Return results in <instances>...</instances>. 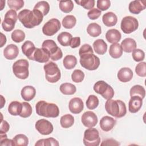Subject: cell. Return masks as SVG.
Masks as SVG:
<instances>
[{
  "instance_id": "1",
  "label": "cell",
  "mask_w": 146,
  "mask_h": 146,
  "mask_svg": "<svg viewBox=\"0 0 146 146\" xmlns=\"http://www.w3.org/2000/svg\"><path fill=\"white\" fill-rule=\"evenodd\" d=\"M18 18L25 27L31 29L40 25L43 21V15L38 10L33 9L31 11L24 9L18 13Z\"/></svg>"
},
{
  "instance_id": "2",
  "label": "cell",
  "mask_w": 146,
  "mask_h": 146,
  "mask_svg": "<svg viewBox=\"0 0 146 146\" xmlns=\"http://www.w3.org/2000/svg\"><path fill=\"white\" fill-rule=\"evenodd\" d=\"M105 109L108 113L117 118L124 116L127 113L125 104L120 100H107L105 103Z\"/></svg>"
},
{
  "instance_id": "3",
  "label": "cell",
  "mask_w": 146,
  "mask_h": 146,
  "mask_svg": "<svg viewBox=\"0 0 146 146\" xmlns=\"http://www.w3.org/2000/svg\"><path fill=\"white\" fill-rule=\"evenodd\" d=\"M35 109L38 115L46 117H56L59 115V110L56 104L44 100L38 102L35 105Z\"/></svg>"
},
{
  "instance_id": "4",
  "label": "cell",
  "mask_w": 146,
  "mask_h": 146,
  "mask_svg": "<svg viewBox=\"0 0 146 146\" xmlns=\"http://www.w3.org/2000/svg\"><path fill=\"white\" fill-rule=\"evenodd\" d=\"M80 65L84 68L92 71L96 70L100 65L99 58L94 54L93 50L79 53Z\"/></svg>"
},
{
  "instance_id": "5",
  "label": "cell",
  "mask_w": 146,
  "mask_h": 146,
  "mask_svg": "<svg viewBox=\"0 0 146 146\" xmlns=\"http://www.w3.org/2000/svg\"><path fill=\"white\" fill-rule=\"evenodd\" d=\"M42 48L48 54L50 58L52 60H58L63 56L61 49L53 40H45L42 44Z\"/></svg>"
},
{
  "instance_id": "6",
  "label": "cell",
  "mask_w": 146,
  "mask_h": 146,
  "mask_svg": "<svg viewBox=\"0 0 146 146\" xmlns=\"http://www.w3.org/2000/svg\"><path fill=\"white\" fill-rule=\"evenodd\" d=\"M43 69L45 72V78L48 82L56 83L60 79V71L56 63L49 62L44 65Z\"/></svg>"
},
{
  "instance_id": "7",
  "label": "cell",
  "mask_w": 146,
  "mask_h": 146,
  "mask_svg": "<svg viewBox=\"0 0 146 146\" xmlns=\"http://www.w3.org/2000/svg\"><path fill=\"white\" fill-rule=\"evenodd\" d=\"M29 62L26 59H19L14 63L13 72L18 78L26 79L29 75Z\"/></svg>"
},
{
  "instance_id": "8",
  "label": "cell",
  "mask_w": 146,
  "mask_h": 146,
  "mask_svg": "<svg viewBox=\"0 0 146 146\" xmlns=\"http://www.w3.org/2000/svg\"><path fill=\"white\" fill-rule=\"evenodd\" d=\"M93 88L95 92L100 94L105 99H111L114 96L115 92L112 87L103 80L96 82Z\"/></svg>"
},
{
  "instance_id": "9",
  "label": "cell",
  "mask_w": 146,
  "mask_h": 146,
  "mask_svg": "<svg viewBox=\"0 0 146 146\" xmlns=\"http://www.w3.org/2000/svg\"><path fill=\"white\" fill-rule=\"evenodd\" d=\"M100 142L99 133L96 128H89L84 131L83 143L86 146H98Z\"/></svg>"
},
{
  "instance_id": "10",
  "label": "cell",
  "mask_w": 146,
  "mask_h": 146,
  "mask_svg": "<svg viewBox=\"0 0 146 146\" xmlns=\"http://www.w3.org/2000/svg\"><path fill=\"white\" fill-rule=\"evenodd\" d=\"M121 29L125 34H131L136 31L139 27V22L136 18L132 16L124 17L121 22Z\"/></svg>"
},
{
  "instance_id": "11",
  "label": "cell",
  "mask_w": 146,
  "mask_h": 146,
  "mask_svg": "<svg viewBox=\"0 0 146 146\" xmlns=\"http://www.w3.org/2000/svg\"><path fill=\"white\" fill-rule=\"evenodd\" d=\"M18 16L16 11L12 9L9 10L6 13L4 20L2 22V29L5 31H12L14 28Z\"/></svg>"
},
{
  "instance_id": "12",
  "label": "cell",
  "mask_w": 146,
  "mask_h": 146,
  "mask_svg": "<svg viewBox=\"0 0 146 146\" xmlns=\"http://www.w3.org/2000/svg\"><path fill=\"white\" fill-rule=\"evenodd\" d=\"M60 21L56 18H52L47 21L42 27L43 33L47 36H52L60 29Z\"/></svg>"
},
{
  "instance_id": "13",
  "label": "cell",
  "mask_w": 146,
  "mask_h": 146,
  "mask_svg": "<svg viewBox=\"0 0 146 146\" xmlns=\"http://www.w3.org/2000/svg\"><path fill=\"white\" fill-rule=\"evenodd\" d=\"M36 129L43 135H48L51 133L54 128L52 124L47 120L42 119L38 120L35 125Z\"/></svg>"
},
{
  "instance_id": "14",
  "label": "cell",
  "mask_w": 146,
  "mask_h": 146,
  "mask_svg": "<svg viewBox=\"0 0 146 146\" xmlns=\"http://www.w3.org/2000/svg\"><path fill=\"white\" fill-rule=\"evenodd\" d=\"M82 123L87 128L95 127L98 123V117L92 111H86L82 116Z\"/></svg>"
},
{
  "instance_id": "15",
  "label": "cell",
  "mask_w": 146,
  "mask_h": 146,
  "mask_svg": "<svg viewBox=\"0 0 146 146\" xmlns=\"http://www.w3.org/2000/svg\"><path fill=\"white\" fill-rule=\"evenodd\" d=\"M68 107L71 113L74 114H78L83 110L84 104L80 98H74L70 100Z\"/></svg>"
},
{
  "instance_id": "16",
  "label": "cell",
  "mask_w": 146,
  "mask_h": 146,
  "mask_svg": "<svg viewBox=\"0 0 146 146\" xmlns=\"http://www.w3.org/2000/svg\"><path fill=\"white\" fill-rule=\"evenodd\" d=\"M116 120L113 117L105 116L100 120V127L103 131L108 132L113 128L116 124Z\"/></svg>"
},
{
  "instance_id": "17",
  "label": "cell",
  "mask_w": 146,
  "mask_h": 146,
  "mask_svg": "<svg viewBox=\"0 0 146 146\" xmlns=\"http://www.w3.org/2000/svg\"><path fill=\"white\" fill-rule=\"evenodd\" d=\"M49 59V56L42 48H36L30 60L39 63H46L48 61Z\"/></svg>"
},
{
  "instance_id": "18",
  "label": "cell",
  "mask_w": 146,
  "mask_h": 146,
  "mask_svg": "<svg viewBox=\"0 0 146 146\" xmlns=\"http://www.w3.org/2000/svg\"><path fill=\"white\" fill-rule=\"evenodd\" d=\"M143 99L139 96L131 97L128 103V110L131 113H136L141 108Z\"/></svg>"
},
{
  "instance_id": "19",
  "label": "cell",
  "mask_w": 146,
  "mask_h": 146,
  "mask_svg": "<svg viewBox=\"0 0 146 146\" xmlns=\"http://www.w3.org/2000/svg\"><path fill=\"white\" fill-rule=\"evenodd\" d=\"M145 1H131L128 6L130 13L138 14L145 9Z\"/></svg>"
},
{
  "instance_id": "20",
  "label": "cell",
  "mask_w": 146,
  "mask_h": 146,
  "mask_svg": "<svg viewBox=\"0 0 146 146\" xmlns=\"http://www.w3.org/2000/svg\"><path fill=\"white\" fill-rule=\"evenodd\" d=\"M18 53V47L14 44L7 45L3 50L4 56L9 60H13L15 59L17 57Z\"/></svg>"
},
{
  "instance_id": "21",
  "label": "cell",
  "mask_w": 146,
  "mask_h": 146,
  "mask_svg": "<svg viewBox=\"0 0 146 146\" xmlns=\"http://www.w3.org/2000/svg\"><path fill=\"white\" fill-rule=\"evenodd\" d=\"M117 78L123 83L130 81L133 77V72L128 67H123L120 68L117 72Z\"/></svg>"
},
{
  "instance_id": "22",
  "label": "cell",
  "mask_w": 146,
  "mask_h": 146,
  "mask_svg": "<svg viewBox=\"0 0 146 146\" xmlns=\"http://www.w3.org/2000/svg\"><path fill=\"white\" fill-rule=\"evenodd\" d=\"M21 94L24 100L29 102L34 98L36 94V90L31 86H26L23 87Z\"/></svg>"
},
{
  "instance_id": "23",
  "label": "cell",
  "mask_w": 146,
  "mask_h": 146,
  "mask_svg": "<svg viewBox=\"0 0 146 146\" xmlns=\"http://www.w3.org/2000/svg\"><path fill=\"white\" fill-rule=\"evenodd\" d=\"M106 38L109 43H115L121 39V35L119 30L112 29L107 31L106 33Z\"/></svg>"
},
{
  "instance_id": "24",
  "label": "cell",
  "mask_w": 146,
  "mask_h": 146,
  "mask_svg": "<svg viewBox=\"0 0 146 146\" xmlns=\"http://www.w3.org/2000/svg\"><path fill=\"white\" fill-rule=\"evenodd\" d=\"M122 50L125 52H131L136 48V41L131 38L124 39L121 43Z\"/></svg>"
},
{
  "instance_id": "25",
  "label": "cell",
  "mask_w": 146,
  "mask_h": 146,
  "mask_svg": "<svg viewBox=\"0 0 146 146\" xmlns=\"http://www.w3.org/2000/svg\"><path fill=\"white\" fill-rule=\"evenodd\" d=\"M102 21L106 26L112 27L116 24L117 22V18L114 13L108 12L103 15Z\"/></svg>"
},
{
  "instance_id": "26",
  "label": "cell",
  "mask_w": 146,
  "mask_h": 146,
  "mask_svg": "<svg viewBox=\"0 0 146 146\" xmlns=\"http://www.w3.org/2000/svg\"><path fill=\"white\" fill-rule=\"evenodd\" d=\"M93 47L95 52L99 55L104 54L107 50V44L103 39H98L93 43Z\"/></svg>"
},
{
  "instance_id": "27",
  "label": "cell",
  "mask_w": 146,
  "mask_h": 146,
  "mask_svg": "<svg viewBox=\"0 0 146 146\" xmlns=\"http://www.w3.org/2000/svg\"><path fill=\"white\" fill-rule=\"evenodd\" d=\"M21 48L23 54L25 55V56H27L30 60L36 48L34 43L30 40H27L25 42H24V43L22 45Z\"/></svg>"
},
{
  "instance_id": "28",
  "label": "cell",
  "mask_w": 146,
  "mask_h": 146,
  "mask_svg": "<svg viewBox=\"0 0 146 146\" xmlns=\"http://www.w3.org/2000/svg\"><path fill=\"white\" fill-rule=\"evenodd\" d=\"M22 104L18 101L11 102L8 106V112L13 116L19 115L21 113Z\"/></svg>"
},
{
  "instance_id": "29",
  "label": "cell",
  "mask_w": 146,
  "mask_h": 146,
  "mask_svg": "<svg viewBox=\"0 0 146 146\" xmlns=\"http://www.w3.org/2000/svg\"><path fill=\"white\" fill-rule=\"evenodd\" d=\"M109 54L114 59H117L121 57L123 54V50L120 44L117 43H112L110 46Z\"/></svg>"
},
{
  "instance_id": "30",
  "label": "cell",
  "mask_w": 146,
  "mask_h": 146,
  "mask_svg": "<svg viewBox=\"0 0 146 146\" xmlns=\"http://www.w3.org/2000/svg\"><path fill=\"white\" fill-rule=\"evenodd\" d=\"M60 92L66 95H73L76 92V88L75 85L70 83H64L60 86Z\"/></svg>"
},
{
  "instance_id": "31",
  "label": "cell",
  "mask_w": 146,
  "mask_h": 146,
  "mask_svg": "<svg viewBox=\"0 0 146 146\" xmlns=\"http://www.w3.org/2000/svg\"><path fill=\"white\" fill-rule=\"evenodd\" d=\"M87 33L92 37H97L102 33V29L99 25L96 23H91L87 28Z\"/></svg>"
},
{
  "instance_id": "32",
  "label": "cell",
  "mask_w": 146,
  "mask_h": 146,
  "mask_svg": "<svg viewBox=\"0 0 146 146\" xmlns=\"http://www.w3.org/2000/svg\"><path fill=\"white\" fill-rule=\"evenodd\" d=\"M63 64L66 69H72L77 64L76 58L72 55H67L64 58L63 60Z\"/></svg>"
},
{
  "instance_id": "33",
  "label": "cell",
  "mask_w": 146,
  "mask_h": 146,
  "mask_svg": "<svg viewBox=\"0 0 146 146\" xmlns=\"http://www.w3.org/2000/svg\"><path fill=\"white\" fill-rule=\"evenodd\" d=\"M145 96V88L140 85H135L130 90V96H139L144 99Z\"/></svg>"
},
{
  "instance_id": "34",
  "label": "cell",
  "mask_w": 146,
  "mask_h": 146,
  "mask_svg": "<svg viewBox=\"0 0 146 146\" xmlns=\"http://www.w3.org/2000/svg\"><path fill=\"white\" fill-rule=\"evenodd\" d=\"M72 38V35L70 33L68 32H62L58 35L57 39L62 46L66 47L70 46V43Z\"/></svg>"
},
{
  "instance_id": "35",
  "label": "cell",
  "mask_w": 146,
  "mask_h": 146,
  "mask_svg": "<svg viewBox=\"0 0 146 146\" xmlns=\"http://www.w3.org/2000/svg\"><path fill=\"white\" fill-rule=\"evenodd\" d=\"M76 23V18L72 15H68L64 17L62 19V25L63 26L67 29H71L73 28Z\"/></svg>"
},
{
  "instance_id": "36",
  "label": "cell",
  "mask_w": 146,
  "mask_h": 146,
  "mask_svg": "<svg viewBox=\"0 0 146 146\" xmlns=\"http://www.w3.org/2000/svg\"><path fill=\"white\" fill-rule=\"evenodd\" d=\"M60 123L64 128H70L74 123V118L70 114H66L60 117Z\"/></svg>"
},
{
  "instance_id": "37",
  "label": "cell",
  "mask_w": 146,
  "mask_h": 146,
  "mask_svg": "<svg viewBox=\"0 0 146 146\" xmlns=\"http://www.w3.org/2000/svg\"><path fill=\"white\" fill-rule=\"evenodd\" d=\"M34 10H38L42 13L43 16L46 15L50 11V5L46 1H39L34 7Z\"/></svg>"
},
{
  "instance_id": "38",
  "label": "cell",
  "mask_w": 146,
  "mask_h": 146,
  "mask_svg": "<svg viewBox=\"0 0 146 146\" xmlns=\"http://www.w3.org/2000/svg\"><path fill=\"white\" fill-rule=\"evenodd\" d=\"M14 145L17 146H26L29 144L28 137L23 134H18L15 135L13 139Z\"/></svg>"
},
{
  "instance_id": "39",
  "label": "cell",
  "mask_w": 146,
  "mask_h": 146,
  "mask_svg": "<svg viewBox=\"0 0 146 146\" xmlns=\"http://www.w3.org/2000/svg\"><path fill=\"white\" fill-rule=\"evenodd\" d=\"M59 145L58 141L52 138V137H49L47 139H40L37 141V142L35 143V146H51V145H54V146H58Z\"/></svg>"
},
{
  "instance_id": "40",
  "label": "cell",
  "mask_w": 146,
  "mask_h": 146,
  "mask_svg": "<svg viewBox=\"0 0 146 146\" xmlns=\"http://www.w3.org/2000/svg\"><path fill=\"white\" fill-rule=\"evenodd\" d=\"M59 6L62 11L65 13H68L72 10L74 8V3L71 0L60 1H59Z\"/></svg>"
},
{
  "instance_id": "41",
  "label": "cell",
  "mask_w": 146,
  "mask_h": 146,
  "mask_svg": "<svg viewBox=\"0 0 146 146\" xmlns=\"http://www.w3.org/2000/svg\"><path fill=\"white\" fill-rule=\"evenodd\" d=\"M12 40L16 43H20L22 42L25 38V33L19 29L14 30L11 35Z\"/></svg>"
},
{
  "instance_id": "42",
  "label": "cell",
  "mask_w": 146,
  "mask_h": 146,
  "mask_svg": "<svg viewBox=\"0 0 146 146\" xmlns=\"http://www.w3.org/2000/svg\"><path fill=\"white\" fill-rule=\"evenodd\" d=\"M99 105V99L94 95H91L88 96L86 101V106L89 110L95 109Z\"/></svg>"
},
{
  "instance_id": "43",
  "label": "cell",
  "mask_w": 146,
  "mask_h": 146,
  "mask_svg": "<svg viewBox=\"0 0 146 146\" xmlns=\"http://www.w3.org/2000/svg\"><path fill=\"white\" fill-rule=\"evenodd\" d=\"M22 108L21 113L19 116H20L22 117L26 118L29 117L32 114V107L31 105L27 103V102H22Z\"/></svg>"
},
{
  "instance_id": "44",
  "label": "cell",
  "mask_w": 146,
  "mask_h": 146,
  "mask_svg": "<svg viewBox=\"0 0 146 146\" xmlns=\"http://www.w3.org/2000/svg\"><path fill=\"white\" fill-rule=\"evenodd\" d=\"M7 2L9 7L15 11L20 10L24 6L23 0H8Z\"/></svg>"
},
{
  "instance_id": "45",
  "label": "cell",
  "mask_w": 146,
  "mask_h": 146,
  "mask_svg": "<svg viewBox=\"0 0 146 146\" xmlns=\"http://www.w3.org/2000/svg\"><path fill=\"white\" fill-rule=\"evenodd\" d=\"M84 78V72L80 70H75L71 74V79L74 82H82Z\"/></svg>"
},
{
  "instance_id": "46",
  "label": "cell",
  "mask_w": 146,
  "mask_h": 146,
  "mask_svg": "<svg viewBox=\"0 0 146 146\" xmlns=\"http://www.w3.org/2000/svg\"><path fill=\"white\" fill-rule=\"evenodd\" d=\"M135 72L139 76H146V63L142 62L137 64L135 67Z\"/></svg>"
},
{
  "instance_id": "47",
  "label": "cell",
  "mask_w": 146,
  "mask_h": 146,
  "mask_svg": "<svg viewBox=\"0 0 146 146\" xmlns=\"http://www.w3.org/2000/svg\"><path fill=\"white\" fill-rule=\"evenodd\" d=\"M132 55L133 59L136 62H141L145 58L144 52L139 48L135 49L132 51Z\"/></svg>"
},
{
  "instance_id": "48",
  "label": "cell",
  "mask_w": 146,
  "mask_h": 146,
  "mask_svg": "<svg viewBox=\"0 0 146 146\" xmlns=\"http://www.w3.org/2000/svg\"><path fill=\"white\" fill-rule=\"evenodd\" d=\"M77 4L82 6L83 8L87 10H91L95 6L94 0H80L75 1Z\"/></svg>"
},
{
  "instance_id": "49",
  "label": "cell",
  "mask_w": 146,
  "mask_h": 146,
  "mask_svg": "<svg viewBox=\"0 0 146 146\" xmlns=\"http://www.w3.org/2000/svg\"><path fill=\"white\" fill-rule=\"evenodd\" d=\"M111 5V2L109 0H98L97 1V7L100 11L107 10Z\"/></svg>"
},
{
  "instance_id": "50",
  "label": "cell",
  "mask_w": 146,
  "mask_h": 146,
  "mask_svg": "<svg viewBox=\"0 0 146 146\" xmlns=\"http://www.w3.org/2000/svg\"><path fill=\"white\" fill-rule=\"evenodd\" d=\"M101 14L102 13L100 10L96 8H93L88 12L87 16L90 19L94 20L98 19L100 16Z\"/></svg>"
},
{
  "instance_id": "51",
  "label": "cell",
  "mask_w": 146,
  "mask_h": 146,
  "mask_svg": "<svg viewBox=\"0 0 146 146\" xmlns=\"http://www.w3.org/2000/svg\"><path fill=\"white\" fill-rule=\"evenodd\" d=\"M9 128H10V125L9 123L6 120H3L2 119H1L0 133H6L9 130Z\"/></svg>"
},
{
  "instance_id": "52",
  "label": "cell",
  "mask_w": 146,
  "mask_h": 146,
  "mask_svg": "<svg viewBox=\"0 0 146 146\" xmlns=\"http://www.w3.org/2000/svg\"><path fill=\"white\" fill-rule=\"evenodd\" d=\"M80 44V37H74L72 38L70 43V46L72 48H75L79 47Z\"/></svg>"
},
{
  "instance_id": "53",
  "label": "cell",
  "mask_w": 146,
  "mask_h": 146,
  "mask_svg": "<svg viewBox=\"0 0 146 146\" xmlns=\"http://www.w3.org/2000/svg\"><path fill=\"white\" fill-rule=\"evenodd\" d=\"M100 145H120V143L114 139H107L103 141Z\"/></svg>"
},
{
  "instance_id": "54",
  "label": "cell",
  "mask_w": 146,
  "mask_h": 146,
  "mask_svg": "<svg viewBox=\"0 0 146 146\" xmlns=\"http://www.w3.org/2000/svg\"><path fill=\"white\" fill-rule=\"evenodd\" d=\"M1 141V146H13L14 145V143L13 141V140L11 139H9L7 137L4 138L2 140H0Z\"/></svg>"
},
{
  "instance_id": "55",
  "label": "cell",
  "mask_w": 146,
  "mask_h": 146,
  "mask_svg": "<svg viewBox=\"0 0 146 146\" xmlns=\"http://www.w3.org/2000/svg\"><path fill=\"white\" fill-rule=\"evenodd\" d=\"M1 46L0 47H2L3 46V45L6 43V36L3 34L2 33H1Z\"/></svg>"
},
{
  "instance_id": "56",
  "label": "cell",
  "mask_w": 146,
  "mask_h": 146,
  "mask_svg": "<svg viewBox=\"0 0 146 146\" xmlns=\"http://www.w3.org/2000/svg\"><path fill=\"white\" fill-rule=\"evenodd\" d=\"M1 98H2V102H3V103H2V104H1V108H2V107H3L4 104L5 103V99L3 98V97L2 96V95H1Z\"/></svg>"
}]
</instances>
